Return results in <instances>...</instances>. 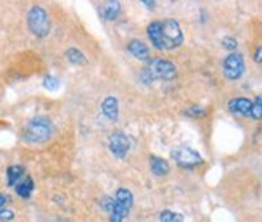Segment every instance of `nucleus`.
Wrapping results in <instances>:
<instances>
[{"instance_id": "obj_11", "label": "nucleus", "mask_w": 262, "mask_h": 222, "mask_svg": "<svg viewBox=\"0 0 262 222\" xmlns=\"http://www.w3.org/2000/svg\"><path fill=\"white\" fill-rule=\"evenodd\" d=\"M251 108H253V102L249 98H232L229 102V111L233 114H242V116H249L251 114Z\"/></svg>"}, {"instance_id": "obj_12", "label": "nucleus", "mask_w": 262, "mask_h": 222, "mask_svg": "<svg viewBox=\"0 0 262 222\" xmlns=\"http://www.w3.org/2000/svg\"><path fill=\"white\" fill-rule=\"evenodd\" d=\"M101 111L106 116V118L111 123H116L118 121V116H119V105H118V98L116 97H106L101 103Z\"/></svg>"}, {"instance_id": "obj_13", "label": "nucleus", "mask_w": 262, "mask_h": 222, "mask_svg": "<svg viewBox=\"0 0 262 222\" xmlns=\"http://www.w3.org/2000/svg\"><path fill=\"white\" fill-rule=\"evenodd\" d=\"M148 163H150V169L151 172L155 174L156 177H163V176H167L170 168H169V163L161 158V156H155L151 155L150 158H148Z\"/></svg>"}, {"instance_id": "obj_22", "label": "nucleus", "mask_w": 262, "mask_h": 222, "mask_svg": "<svg viewBox=\"0 0 262 222\" xmlns=\"http://www.w3.org/2000/svg\"><path fill=\"white\" fill-rule=\"evenodd\" d=\"M15 219V211L10 208H0V222H11Z\"/></svg>"}, {"instance_id": "obj_23", "label": "nucleus", "mask_w": 262, "mask_h": 222, "mask_svg": "<svg viewBox=\"0 0 262 222\" xmlns=\"http://www.w3.org/2000/svg\"><path fill=\"white\" fill-rule=\"evenodd\" d=\"M222 47H224V49H227V50H235L236 49V47H238V42H236V39L235 37H224L222 39Z\"/></svg>"}, {"instance_id": "obj_6", "label": "nucleus", "mask_w": 262, "mask_h": 222, "mask_svg": "<svg viewBox=\"0 0 262 222\" xmlns=\"http://www.w3.org/2000/svg\"><path fill=\"white\" fill-rule=\"evenodd\" d=\"M246 71V65H245V58L242 53L232 52L224 58L222 63V73L229 80H238L242 79Z\"/></svg>"}, {"instance_id": "obj_4", "label": "nucleus", "mask_w": 262, "mask_h": 222, "mask_svg": "<svg viewBox=\"0 0 262 222\" xmlns=\"http://www.w3.org/2000/svg\"><path fill=\"white\" fill-rule=\"evenodd\" d=\"M28 29L32 34L34 37L37 39H43L50 34V28H52V21H50V15L49 11L45 10L40 5H34L29 8L28 11Z\"/></svg>"}, {"instance_id": "obj_19", "label": "nucleus", "mask_w": 262, "mask_h": 222, "mask_svg": "<svg viewBox=\"0 0 262 222\" xmlns=\"http://www.w3.org/2000/svg\"><path fill=\"white\" fill-rule=\"evenodd\" d=\"M187 116H190V118H204V116H208V110L204 107H200V105H193V107H188L187 111H185Z\"/></svg>"}, {"instance_id": "obj_17", "label": "nucleus", "mask_w": 262, "mask_h": 222, "mask_svg": "<svg viewBox=\"0 0 262 222\" xmlns=\"http://www.w3.org/2000/svg\"><path fill=\"white\" fill-rule=\"evenodd\" d=\"M64 56H66L68 63H71L73 66H81V65H84L87 62L85 60V55L81 50H79V49H76V47H71V49H68L64 52Z\"/></svg>"}, {"instance_id": "obj_7", "label": "nucleus", "mask_w": 262, "mask_h": 222, "mask_svg": "<svg viewBox=\"0 0 262 222\" xmlns=\"http://www.w3.org/2000/svg\"><path fill=\"white\" fill-rule=\"evenodd\" d=\"M170 158H172L180 168L184 169H193L200 165H203V156L196 150L190 147H177L170 151Z\"/></svg>"}, {"instance_id": "obj_9", "label": "nucleus", "mask_w": 262, "mask_h": 222, "mask_svg": "<svg viewBox=\"0 0 262 222\" xmlns=\"http://www.w3.org/2000/svg\"><path fill=\"white\" fill-rule=\"evenodd\" d=\"M127 52L135 58V60L139 62H150V49H148V45L142 41H130L127 44Z\"/></svg>"}, {"instance_id": "obj_8", "label": "nucleus", "mask_w": 262, "mask_h": 222, "mask_svg": "<svg viewBox=\"0 0 262 222\" xmlns=\"http://www.w3.org/2000/svg\"><path fill=\"white\" fill-rule=\"evenodd\" d=\"M108 147H110L111 153L115 155L118 159H124V158H126V155L129 153V150H130V140L124 132L118 131L115 134H111Z\"/></svg>"}, {"instance_id": "obj_5", "label": "nucleus", "mask_w": 262, "mask_h": 222, "mask_svg": "<svg viewBox=\"0 0 262 222\" xmlns=\"http://www.w3.org/2000/svg\"><path fill=\"white\" fill-rule=\"evenodd\" d=\"M184 44V31L176 19L161 21V50H176Z\"/></svg>"}, {"instance_id": "obj_16", "label": "nucleus", "mask_w": 262, "mask_h": 222, "mask_svg": "<svg viewBox=\"0 0 262 222\" xmlns=\"http://www.w3.org/2000/svg\"><path fill=\"white\" fill-rule=\"evenodd\" d=\"M15 192L19 198H23V200H29L32 192H34V180L32 177L26 176L25 179H23L16 187H15Z\"/></svg>"}, {"instance_id": "obj_25", "label": "nucleus", "mask_w": 262, "mask_h": 222, "mask_svg": "<svg viewBox=\"0 0 262 222\" xmlns=\"http://www.w3.org/2000/svg\"><path fill=\"white\" fill-rule=\"evenodd\" d=\"M8 203H10V196L5 193H0V208H7Z\"/></svg>"}, {"instance_id": "obj_1", "label": "nucleus", "mask_w": 262, "mask_h": 222, "mask_svg": "<svg viewBox=\"0 0 262 222\" xmlns=\"http://www.w3.org/2000/svg\"><path fill=\"white\" fill-rule=\"evenodd\" d=\"M134 195L129 189H118L115 196H103L100 208L108 214L110 222H122L130 213Z\"/></svg>"}, {"instance_id": "obj_18", "label": "nucleus", "mask_w": 262, "mask_h": 222, "mask_svg": "<svg viewBox=\"0 0 262 222\" xmlns=\"http://www.w3.org/2000/svg\"><path fill=\"white\" fill-rule=\"evenodd\" d=\"M159 222H184V216L180 213L170 211V209H163L159 213Z\"/></svg>"}, {"instance_id": "obj_3", "label": "nucleus", "mask_w": 262, "mask_h": 222, "mask_svg": "<svg viewBox=\"0 0 262 222\" xmlns=\"http://www.w3.org/2000/svg\"><path fill=\"white\" fill-rule=\"evenodd\" d=\"M146 83L151 80H172L177 77V66L164 58H150L142 73Z\"/></svg>"}, {"instance_id": "obj_20", "label": "nucleus", "mask_w": 262, "mask_h": 222, "mask_svg": "<svg viewBox=\"0 0 262 222\" xmlns=\"http://www.w3.org/2000/svg\"><path fill=\"white\" fill-rule=\"evenodd\" d=\"M251 116L253 119H256V121H260L262 119V93L260 95H257L256 97V100L253 102V108H251Z\"/></svg>"}, {"instance_id": "obj_21", "label": "nucleus", "mask_w": 262, "mask_h": 222, "mask_svg": "<svg viewBox=\"0 0 262 222\" xmlns=\"http://www.w3.org/2000/svg\"><path fill=\"white\" fill-rule=\"evenodd\" d=\"M42 86L47 90H50V92H55V90L60 89V79L55 77V76H45Z\"/></svg>"}, {"instance_id": "obj_2", "label": "nucleus", "mask_w": 262, "mask_h": 222, "mask_svg": "<svg viewBox=\"0 0 262 222\" xmlns=\"http://www.w3.org/2000/svg\"><path fill=\"white\" fill-rule=\"evenodd\" d=\"M53 132V124L49 118H45V116H34V118H31L26 123L25 129H23V140L26 144L39 145L50 140Z\"/></svg>"}, {"instance_id": "obj_10", "label": "nucleus", "mask_w": 262, "mask_h": 222, "mask_svg": "<svg viewBox=\"0 0 262 222\" xmlns=\"http://www.w3.org/2000/svg\"><path fill=\"white\" fill-rule=\"evenodd\" d=\"M122 11V7H121V2H105L98 7V13L101 15L105 21H116L121 15Z\"/></svg>"}, {"instance_id": "obj_15", "label": "nucleus", "mask_w": 262, "mask_h": 222, "mask_svg": "<svg viewBox=\"0 0 262 222\" xmlns=\"http://www.w3.org/2000/svg\"><path fill=\"white\" fill-rule=\"evenodd\" d=\"M26 169L19 166V165H13V166H10L7 169V185L8 187H16L23 179H25L26 176Z\"/></svg>"}, {"instance_id": "obj_14", "label": "nucleus", "mask_w": 262, "mask_h": 222, "mask_svg": "<svg viewBox=\"0 0 262 222\" xmlns=\"http://www.w3.org/2000/svg\"><path fill=\"white\" fill-rule=\"evenodd\" d=\"M146 36L156 50H161V21H151L146 26Z\"/></svg>"}, {"instance_id": "obj_24", "label": "nucleus", "mask_w": 262, "mask_h": 222, "mask_svg": "<svg viewBox=\"0 0 262 222\" xmlns=\"http://www.w3.org/2000/svg\"><path fill=\"white\" fill-rule=\"evenodd\" d=\"M254 62L259 63V65H262V45L257 47L256 52H254Z\"/></svg>"}, {"instance_id": "obj_26", "label": "nucleus", "mask_w": 262, "mask_h": 222, "mask_svg": "<svg viewBox=\"0 0 262 222\" xmlns=\"http://www.w3.org/2000/svg\"><path fill=\"white\" fill-rule=\"evenodd\" d=\"M142 4H143V5H146L148 8H155V5H156V2H146V0H143Z\"/></svg>"}]
</instances>
